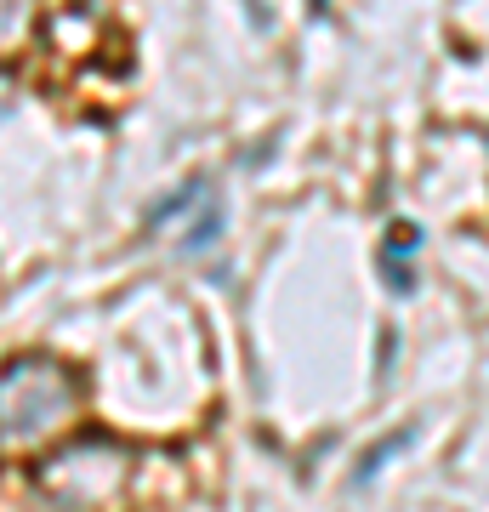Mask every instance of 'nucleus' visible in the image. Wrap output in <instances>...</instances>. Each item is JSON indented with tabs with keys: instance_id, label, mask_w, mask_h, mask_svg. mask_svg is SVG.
I'll use <instances>...</instances> for the list:
<instances>
[{
	"instance_id": "nucleus-1",
	"label": "nucleus",
	"mask_w": 489,
	"mask_h": 512,
	"mask_svg": "<svg viewBox=\"0 0 489 512\" xmlns=\"http://www.w3.org/2000/svg\"><path fill=\"white\" fill-rule=\"evenodd\" d=\"M74 410L69 376L46 359H18L6 370V444H35L40 433H52L57 421Z\"/></svg>"
}]
</instances>
